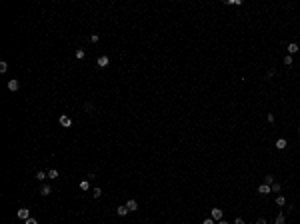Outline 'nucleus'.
<instances>
[{
	"label": "nucleus",
	"mask_w": 300,
	"mask_h": 224,
	"mask_svg": "<svg viewBox=\"0 0 300 224\" xmlns=\"http://www.w3.org/2000/svg\"><path fill=\"white\" fill-rule=\"evenodd\" d=\"M8 70V64L6 62H0V72H6Z\"/></svg>",
	"instance_id": "5701e85b"
},
{
	"label": "nucleus",
	"mask_w": 300,
	"mask_h": 224,
	"mask_svg": "<svg viewBox=\"0 0 300 224\" xmlns=\"http://www.w3.org/2000/svg\"><path fill=\"white\" fill-rule=\"evenodd\" d=\"M216 224H228V222H226V220H220V222H216Z\"/></svg>",
	"instance_id": "c756f323"
},
{
	"label": "nucleus",
	"mask_w": 300,
	"mask_h": 224,
	"mask_svg": "<svg viewBox=\"0 0 300 224\" xmlns=\"http://www.w3.org/2000/svg\"><path fill=\"white\" fill-rule=\"evenodd\" d=\"M96 64H98V68H106V66H108V56L102 54L98 60H96Z\"/></svg>",
	"instance_id": "20e7f679"
},
{
	"label": "nucleus",
	"mask_w": 300,
	"mask_h": 224,
	"mask_svg": "<svg viewBox=\"0 0 300 224\" xmlns=\"http://www.w3.org/2000/svg\"><path fill=\"white\" fill-rule=\"evenodd\" d=\"M48 178H52V180L58 178V170H54V168H52V170H48Z\"/></svg>",
	"instance_id": "f3484780"
},
{
	"label": "nucleus",
	"mask_w": 300,
	"mask_h": 224,
	"mask_svg": "<svg viewBox=\"0 0 300 224\" xmlns=\"http://www.w3.org/2000/svg\"><path fill=\"white\" fill-rule=\"evenodd\" d=\"M44 178H48V172H44V170H38V172H36V180L44 182Z\"/></svg>",
	"instance_id": "9b49d317"
},
{
	"label": "nucleus",
	"mask_w": 300,
	"mask_h": 224,
	"mask_svg": "<svg viewBox=\"0 0 300 224\" xmlns=\"http://www.w3.org/2000/svg\"><path fill=\"white\" fill-rule=\"evenodd\" d=\"M126 208H128L130 212H136V210H138V202L134 200V198H130V200L126 202Z\"/></svg>",
	"instance_id": "f03ea898"
},
{
	"label": "nucleus",
	"mask_w": 300,
	"mask_h": 224,
	"mask_svg": "<svg viewBox=\"0 0 300 224\" xmlns=\"http://www.w3.org/2000/svg\"><path fill=\"white\" fill-rule=\"evenodd\" d=\"M18 88H20V82L18 80H8V90L10 92H16Z\"/></svg>",
	"instance_id": "39448f33"
},
{
	"label": "nucleus",
	"mask_w": 300,
	"mask_h": 224,
	"mask_svg": "<svg viewBox=\"0 0 300 224\" xmlns=\"http://www.w3.org/2000/svg\"><path fill=\"white\" fill-rule=\"evenodd\" d=\"M60 124H62V126H70V124H72V120H70V116H66V114H62V116H60Z\"/></svg>",
	"instance_id": "9d476101"
},
{
	"label": "nucleus",
	"mask_w": 300,
	"mask_h": 224,
	"mask_svg": "<svg viewBox=\"0 0 300 224\" xmlns=\"http://www.w3.org/2000/svg\"><path fill=\"white\" fill-rule=\"evenodd\" d=\"M256 224H268V222H266V218H258V220H256Z\"/></svg>",
	"instance_id": "cd10ccee"
},
{
	"label": "nucleus",
	"mask_w": 300,
	"mask_h": 224,
	"mask_svg": "<svg viewBox=\"0 0 300 224\" xmlns=\"http://www.w3.org/2000/svg\"><path fill=\"white\" fill-rule=\"evenodd\" d=\"M286 50H288V54L292 56V54H296V52H298V50H300V46L296 44V42H290V44L286 46Z\"/></svg>",
	"instance_id": "7ed1b4c3"
},
{
	"label": "nucleus",
	"mask_w": 300,
	"mask_h": 224,
	"mask_svg": "<svg viewBox=\"0 0 300 224\" xmlns=\"http://www.w3.org/2000/svg\"><path fill=\"white\" fill-rule=\"evenodd\" d=\"M84 108H86V110H92V108H94V104H92V102H86V104H84Z\"/></svg>",
	"instance_id": "bb28decb"
},
{
	"label": "nucleus",
	"mask_w": 300,
	"mask_h": 224,
	"mask_svg": "<svg viewBox=\"0 0 300 224\" xmlns=\"http://www.w3.org/2000/svg\"><path fill=\"white\" fill-rule=\"evenodd\" d=\"M18 218L28 220V218H30V210H28V208H20V210H18Z\"/></svg>",
	"instance_id": "423d86ee"
},
{
	"label": "nucleus",
	"mask_w": 300,
	"mask_h": 224,
	"mask_svg": "<svg viewBox=\"0 0 300 224\" xmlns=\"http://www.w3.org/2000/svg\"><path fill=\"white\" fill-rule=\"evenodd\" d=\"M274 202H276L278 206H284V204H286V198H284L282 194H278V196H276V200H274Z\"/></svg>",
	"instance_id": "ddd939ff"
},
{
	"label": "nucleus",
	"mask_w": 300,
	"mask_h": 224,
	"mask_svg": "<svg viewBox=\"0 0 300 224\" xmlns=\"http://www.w3.org/2000/svg\"><path fill=\"white\" fill-rule=\"evenodd\" d=\"M92 196H94V198H100V196H102V188H98V186L92 188Z\"/></svg>",
	"instance_id": "4468645a"
},
{
	"label": "nucleus",
	"mask_w": 300,
	"mask_h": 224,
	"mask_svg": "<svg viewBox=\"0 0 300 224\" xmlns=\"http://www.w3.org/2000/svg\"><path fill=\"white\" fill-rule=\"evenodd\" d=\"M24 224H38L36 218H28V220H24Z\"/></svg>",
	"instance_id": "b1692460"
},
{
	"label": "nucleus",
	"mask_w": 300,
	"mask_h": 224,
	"mask_svg": "<svg viewBox=\"0 0 300 224\" xmlns=\"http://www.w3.org/2000/svg\"><path fill=\"white\" fill-rule=\"evenodd\" d=\"M270 188H272V192H280V190H282V184H280V182H274Z\"/></svg>",
	"instance_id": "dca6fc26"
},
{
	"label": "nucleus",
	"mask_w": 300,
	"mask_h": 224,
	"mask_svg": "<svg viewBox=\"0 0 300 224\" xmlns=\"http://www.w3.org/2000/svg\"><path fill=\"white\" fill-rule=\"evenodd\" d=\"M76 58H78V60L84 58V50H82V48H78V50H76Z\"/></svg>",
	"instance_id": "412c9836"
},
{
	"label": "nucleus",
	"mask_w": 300,
	"mask_h": 224,
	"mask_svg": "<svg viewBox=\"0 0 300 224\" xmlns=\"http://www.w3.org/2000/svg\"><path fill=\"white\" fill-rule=\"evenodd\" d=\"M210 218H212V220H216V222H220V220H222V210H220V208H212V210H210Z\"/></svg>",
	"instance_id": "f257e3e1"
},
{
	"label": "nucleus",
	"mask_w": 300,
	"mask_h": 224,
	"mask_svg": "<svg viewBox=\"0 0 300 224\" xmlns=\"http://www.w3.org/2000/svg\"><path fill=\"white\" fill-rule=\"evenodd\" d=\"M298 130H300V126H298Z\"/></svg>",
	"instance_id": "7c9ffc66"
},
{
	"label": "nucleus",
	"mask_w": 300,
	"mask_h": 224,
	"mask_svg": "<svg viewBox=\"0 0 300 224\" xmlns=\"http://www.w3.org/2000/svg\"><path fill=\"white\" fill-rule=\"evenodd\" d=\"M80 188H82V190H88V188H90L88 180H82V182H80Z\"/></svg>",
	"instance_id": "6ab92c4d"
},
{
	"label": "nucleus",
	"mask_w": 300,
	"mask_h": 224,
	"mask_svg": "<svg viewBox=\"0 0 300 224\" xmlns=\"http://www.w3.org/2000/svg\"><path fill=\"white\" fill-rule=\"evenodd\" d=\"M234 224H244V220H242V218H236V220H234Z\"/></svg>",
	"instance_id": "c85d7f7f"
},
{
	"label": "nucleus",
	"mask_w": 300,
	"mask_h": 224,
	"mask_svg": "<svg viewBox=\"0 0 300 224\" xmlns=\"http://www.w3.org/2000/svg\"><path fill=\"white\" fill-rule=\"evenodd\" d=\"M264 184H270V186H272V184H274V176H272V174L264 176Z\"/></svg>",
	"instance_id": "2eb2a0df"
},
{
	"label": "nucleus",
	"mask_w": 300,
	"mask_h": 224,
	"mask_svg": "<svg viewBox=\"0 0 300 224\" xmlns=\"http://www.w3.org/2000/svg\"><path fill=\"white\" fill-rule=\"evenodd\" d=\"M272 76H274V68H270V70L266 72V78H272Z\"/></svg>",
	"instance_id": "a878e982"
},
{
	"label": "nucleus",
	"mask_w": 300,
	"mask_h": 224,
	"mask_svg": "<svg viewBox=\"0 0 300 224\" xmlns=\"http://www.w3.org/2000/svg\"><path fill=\"white\" fill-rule=\"evenodd\" d=\"M286 144H288V142H286L284 138H278V140H276V144H274V146H276L278 150H284V148H286Z\"/></svg>",
	"instance_id": "1a4fd4ad"
},
{
	"label": "nucleus",
	"mask_w": 300,
	"mask_h": 224,
	"mask_svg": "<svg viewBox=\"0 0 300 224\" xmlns=\"http://www.w3.org/2000/svg\"><path fill=\"white\" fill-rule=\"evenodd\" d=\"M274 224H284V214H282V212H280V214L276 216V220H274Z\"/></svg>",
	"instance_id": "a211bd4d"
},
{
	"label": "nucleus",
	"mask_w": 300,
	"mask_h": 224,
	"mask_svg": "<svg viewBox=\"0 0 300 224\" xmlns=\"http://www.w3.org/2000/svg\"><path fill=\"white\" fill-rule=\"evenodd\" d=\"M38 192H40L42 196H48V194L52 192V188H50V184H42V186L38 188Z\"/></svg>",
	"instance_id": "0eeeda50"
},
{
	"label": "nucleus",
	"mask_w": 300,
	"mask_h": 224,
	"mask_svg": "<svg viewBox=\"0 0 300 224\" xmlns=\"http://www.w3.org/2000/svg\"><path fill=\"white\" fill-rule=\"evenodd\" d=\"M202 224H216V220H212V218H204V222Z\"/></svg>",
	"instance_id": "393cba45"
},
{
	"label": "nucleus",
	"mask_w": 300,
	"mask_h": 224,
	"mask_svg": "<svg viewBox=\"0 0 300 224\" xmlns=\"http://www.w3.org/2000/svg\"><path fill=\"white\" fill-rule=\"evenodd\" d=\"M284 64H286V66H292V56H284Z\"/></svg>",
	"instance_id": "aec40b11"
},
{
	"label": "nucleus",
	"mask_w": 300,
	"mask_h": 224,
	"mask_svg": "<svg viewBox=\"0 0 300 224\" xmlns=\"http://www.w3.org/2000/svg\"><path fill=\"white\" fill-rule=\"evenodd\" d=\"M98 40H100V38H98V34H92V36H90V42H92V44H96Z\"/></svg>",
	"instance_id": "4be33fe9"
},
{
	"label": "nucleus",
	"mask_w": 300,
	"mask_h": 224,
	"mask_svg": "<svg viewBox=\"0 0 300 224\" xmlns=\"http://www.w3.org/2000/svg\"><path fill=\"white\" fill-rule=\"evenodd\" d=\"M268 192H272V188H270V184H262V186H258V194H268Z\"/></svg>",
	"instance_id": "6e6552de"
},
{
	"label": "nucleus",
	"mask_w": 300,
	"mask_h": 224,
	"mask_svg": "<svg viewBox=\"0 0 300 224\" xmlns=\"http://www.w3.org/2000/svg\"><path fill=\"white\" fill-rule=\"evenodd\" d=\"M128 212H130V210H128L126 206H118V208H116V214H118V216H126Z\"/></svg>",
	"instance_id": "f8f14e48"
}]
</instances>
